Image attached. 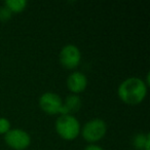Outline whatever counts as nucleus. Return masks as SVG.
Segmentation results:
<instances>
[{"label":"nucleus","mask_w":150,"mask_h":150,"mask_svg":"<svg viewBox=\"0 0 150 150\" xmlns=\"http://www.w3.org/2000/svg\"><path fill=\"white\" fill-rule=\"evenodd\" d=\"M118 97L127 105H138L147 95V84L139 77H129L123 80L117 90Z\"/></svg>","instance_id":"1"},{"label":"nucleus","mask_w":150,"mask_h":150,"mask_svg":"<svg viewBox=\"0 0 150 150\" xmlns=\"http://www.w3.org/2000/svg\"><path fill=\"white\" fill-rule=\"evenodd\" d=\"M80 123L78 119L71 114L61 115L56 120V132L63 140L72 141L80 134Z\"/></svg>","instance_id":"2"},{"label":"nucleus","mask_w":150,"mask_h":150,"mask_svg":"<svg viewBox=\"0 0 150 150\" xmlns=\"http://www.w3.org/2000/svg\"><path fill=\"white\" fill-rule=\"evenodd\" d=\"M80 133L86 142L95 144L105 137L107 133V125L101 118L91 119L80 129Z\"/></svg>","instance_id":"3"},{"label":"nucleus","mask_w":150,"mask_h":150,"mask_svg":"<svg viewBox=\"0 0 150 150\" xmlns=\"http://www.w3.org/2000/svg\"><path fill=\"white\" fill-rule=\"evenodd\" d=\"M4 141L13 150H26L31 144V137L22 129H11L4 135Z\"/></svg>","instance_id":"4"},{"label":"nucleus","mask_w":150,"mask_h":150,"mask_svg":"<svg viewBox=\"0 0 150 150\" xmlns=\"http://www.w3.org/2000/svg\"><path fill=\"white\" fill-rule=\"evenodd\" d=\"M59 60L65 69L73 70L77 68L81 62V52L74 44H67L61 50Z\"/></svg>","instance_id":"5"},{"label":"nucleus","mask_w":150,"mask_h":150,"mask_svg":"<svg viewBox=\"0 0 150 150\" xmlns=\"http://www.w3.org/2000/svg\"><path fill=\"white\" fill-rule=\"evenodd\" d=\"M63 106V100L58 94L46 92L39 98V107L43 112L50 115H54L61 112Z\"/></svg>","instance_id":"6"},{"label":"nucleus","mask_w":150,"mask_h":150,"mask_svg":"<svg viewBox=\"0 0 150 150\" xmlns=\"http://www.w3.org/2000/svg\"><path fill=\"white\" fill-rule=\"evenodd\" d=\"M67 86L73 95L80 94L84 92L88 86V77L83 73L75 71L67 78Z\"/></svg>","instance_id":"7"},{"label":"nucleus","mask_w":150,"mask_h":150,"mask_svg":"<svg viewBox=\"0 0 150 150\" xmlns=\"http://www.w3.org/2000/svg\"><path fill=\"white\" fill-rule=\"evenodd\" d=\"M81 107V100L77 95H70L66 98V100L63 101V106L62 110H61L60 114H70L72 112H76L78 111Z\"/></svg>","instance_id":"8"},{"label":"nucleus","mask_w":150,"mask_h":150,"mask_svg":"<svg viewBox=\"0 0 150 150\" xmlns=\"http://www.w3.org/2000/svg\"><path fill=\"white\" fill-rule=\"evenodd\" d=\"M27 4L28 3L26 0H7L5 1L4 6L11 13H18L25 11Z\"/></svg>","instance_id":"9"},{"label":"nucleus","mask_w":150,"mask_h":150,"mask_svg":"<svg viewBox=\"0 0 150 150\" xmlns=\"http://www.w3.org/2000/svg\"><path fill=\"white\" fill-rule=\"evenodd\" d=\"M134 146L138 150H149L150 136L149 134H138L134 138Z\"/></svg>","instance_id":"10"},{"label":"nucleus","mask_w":150,"mask_h":150,"mask_svg":"<svg viewBox=\"0 0 150 150\" xmlns=\"http://www.w3.org/2000/svg\"><path fill=\"white\" fill-rule=\"evenodd\" d=\"M11 129V121L5 117H0V135H5Z\"/></svg>","instance_id":"11"},{"label":"nucleus","mask_w":150,"mask_h":150,"mask_svg":"<svg viewBox=\"0 0 150 150\" xmlns=\"http://www.w3.org/2000/svg\"><path fill=\"white\" fill-rule=\"evenodd\" d=\"M11 15H13V13H11L5 6L0 7V21L1 22L8 21L11 18Z\"/></svg>","instance_id":"12"},{"label":"nucleus","mask_w":150,"mask_h":150,"mask_svg":"<svg viewBox=\"0 0 150 150\" xmlns=\"http://www.w3.org/2000/svg\"><path fill=\"white\" fill-rule=\"evenodd\" d=\"M84 150H104V149H103L101 146L96 145V144H88V145L84 148Z\"/></svg>","instance_id":"13"}]
</instances>
